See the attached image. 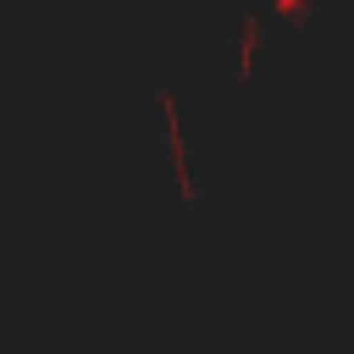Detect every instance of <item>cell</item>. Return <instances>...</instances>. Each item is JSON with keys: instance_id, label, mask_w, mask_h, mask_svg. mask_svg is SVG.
Instances as JSON below:
<instances>
[{"instance_id": "obj_2", "label": "cell", "mask_w": 354, "mask_h": 354, "mask_svg": "<svg viewBox=\"0 0 354 354\" xmlns=\"http://www.w3.org/2000/svg\"><path fill=\"white\" fill-rule=\"evenodd\" d=\"M232 33H238V83H249V61H254V50H260V17H238L232 22Z\"/></svg>"}, {"instance_id": "obj_1", "label": "cell", "mask_w": 354, "mask_h": 354, "mask_svg": "<svg viewBox=\"0 0 354 354\" xmlns=\"http://www.w3.org/2000/svg\"><path fill=\"white\" fill-rule=\"evenodd\" d=\"M155 105H160V116H166V144H171V171H177V194H183V205H199V188H194V177H188V149H183V127H177V100H171V88H160L155 83V94H149Z\"/></svg>"}, {"instance_id": "obj_3", "label": "cell", "mask_w": 354, "mask_h": 354, "mask_svg": "<svg viewBox=\"0 0 354 354\" xmlns=\"http://www.w3.org/2000/svg\"><path fill=\"white\" fill-rule=\"evenodd\" d=\"M277 11L288 17V11H304V0H277Z\"/></svg>"}]
</instances>
